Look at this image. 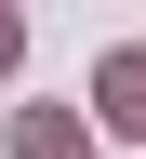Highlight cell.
<instances>
[{"instance_id":"2","label":"cell","mask_w":146,"mask_h":159,"mask_svg":"<svg viewBox=\"0 0 146 159\" xmlns=\"http://www.w3.org/2000/svg\"><path fill=\"white\" fill-rule=\"evenodd\" d=\"M13 159H80V133L67 119H13Z\"/></svg>"},{"instance_id":"3","label":"cell","mask_w":146,"mask_h":159,"mask_svg":"<svg viewBox=\"0 0 146 159\" xmlns=\"http://www.w3.org/2000/svg\"><path fill=\"white\" fill-rule=\"evenodd\" d=\"M0 66H13V0H0Z\"/></svg>"},{"instance_id":"1","label":"cell","mask_w":146,"mask_h":159,"mask_svg":"<svg viewBox=\"0 0 146 159\" xmlns=\"http://www.w3.org/2000/svg\"><path fill=\"white\" fill-rule=\"evenodd\" d=\"M93 119L106 133H146V53H106L93 66Z\"/></svg>"}]
</instances>
